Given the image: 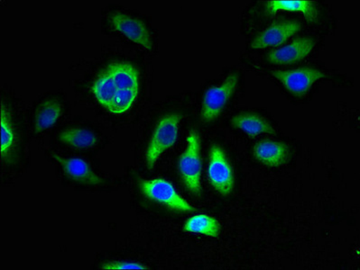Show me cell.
Masks as SVG:
<instances>
[{
	"label": "cell",
	"instance_id": "obj_1",
	"mask_svg": "<svg viewBox=\"0 0 360 270\" xmlns=\"http://www.w3.org/2000/svg\"><path fill=\"white\" fill-rule=\"evenodd\" d=\"M92 93L98 104L120 116L132 107L139 91V74L129 62H113L95 79Z\"/></svg>",
	"mask_w": 360,
	"mask_h": 270
},
{
	"label": "cell",
	"instance_id": "obj_2",
	"mask_svg": "<svg viewBox=\"0 0 360 270\" xmlns=\"http://www.w3.org/2000/svg\"><path fill=\"white\" fill-rule=\"evenodd\" d=\"M181 119L180 114H169L159 121L146 151V163L150 170L161 155L176 142Z\"/></svg>",
	"mask_w": 360,
	"mask_h": 270
},
{
	"label": "cell",
	"instance_id": "obj_3",
	"mask_svg": "<svg viewBox=\"0 0 360 270\" xmlns=\"http://www.w3.org/2000/svg\"><path fill=\"white\" fill-rule=\"evenodd\" d=\"M200 144L198 133L191 132L187 137L186 151L181 155L178 161L181 179L184 185L194 195H199L202 191L200 177H202V161H200Z\"/></svg>",
	"mask_w": 360,
	"mask_h": 270
},
{
	"label": "cell",
	"instance_id": "obj_4",
	"mask_svg": "<svg viewBox=\"0 0 360 270\" xmlns=\"http://www.w3.org/2000/svg\"><path fill=\"white\" fill-rule=\"evenodd\" d=\"M271 74L286 88L290 94L294 95L296 97L307 96L315 82L325 78L323 72L310 67L277 69L271 72Z\"/></svg>",
	"mask_w": 360,
	"mask_h": 270
},
{
	"label": "cell",
	"instance_id": "obj_5",
	"mask_svg": "<svg viewBox=\"0 0 360 270\" xmlns=\"http://www.w3.org/2000/svg\"><path fill=\"white\" fill-rule=\"evenodd\" d=\"M143 194L151 201L167 206L172 210L190 212L195 211L189 203L181 198L174 187L165 179L143 180L140 183Z\"/></svg>",
	"mask_w": 360,
	"mask_h": 270
},
{
	"label": "cell",
	"instance_id": "obj_6",
	"mask_svg": "<svg viewBox=\"0 0 360 270\" xmlns=\"http://www.w3.org/2000/svg\"><path fill=\"white\" fill-rule=\"evenodd\" d=\"M210 185L221 196L231 195L234 189V171L224 151L219 146L210 149L208 165Z\"/></svg>",
	"mask_w": 360,
	"mask_h": 270
},
{
	"label": "cell",
	"instance_id": "obj_7",
	"mask_svg": "<svg viewBox=\"0 0 360 270\" xmlns=\"http://www.w3.org/2000/svg\"><path fill=\"white\" fill-rule=\"evenodd\" d=\"M238 84V76L232 73L221 85L210 88L203 97L202 119L206 123L218 119L226 104L233 96Z\"/></svg>",
	"mask_w": 360,
	"mask_h": 270
},
{
	"label": "cell",
	"instance_id": "obj_8",
	"mask_svg": "<svg viewBox=\"0 0 360 270\" xmlns=\"http://www.w3.org/2000/svg\"><path fill=\"white\" fill-rule=\"evenodd\" d=\"M301 29L300 22L292 20V19L274 22L269 27L257 34L251 43V48L258 50L282 46Z\"/></svg>",
	"mask_w": 360,
	"mask_h": 270
},
{
	"label": "cell",
	"instance_id": "obj_9",
	"mask_svg": "<svg viewBox=\"0 0 360 270\" xmlns=\"http://www.w3.org/2000/svg\"><path fill=\"white\" fill-rule=\"evenodd\" d=\"M110 21L114 29L127 39L138 43L144 49L153 50L151 34L144 22L121 12L113 13L110 15Z\"/></svg>",
	"mask_w": 360,
	"mask_h": 270
},
{
	"label": "cell",
	"instance_id": "obj_10",
	"mask_svg": "<svg viewBox=\"0 0 360 270\" xmlns=\"http://www.w3.org/2000/svg\"><path fill=\"white\" fill-rule=\"evenodd\" d=\"M314 46V39L308 37H299L288 46L271 50L269 54H266V60L275 65H295V63L307 58Z\"/></svg>",
	"mask_w": 360,
	"mask_h": 270
},
{
	"label": "cell",
	"instance_id": "obj_11",
	"mask_svg": "<svg viewBox=\"0 0 360 270\" xmlns=\"http://www.w3.org/2000/svg\"><path fill=\"white\" fill-rule=\"evenodd\" d=\"M255 158L264 166L278 168L288 162L290 152L288 144L273 140H263L254 146Z\"/></svg>",
	"mask_w": 360,
	"mask_h": 270
},
{
	"label": "cell",
	"instance_id": "obj_12",
	"mask_svg": "<svg viewBox=\"0 0 360 270\" xmlns=\"http://www.w3.org/2000/svg\"><path fill=\"white\" fill-rule=\"evenodd\" d=\"M264 12L269 17H273L279 12L297 13L311 24L316 23L319 17L316 5L309 0H272L266 3Z\"/></svg>",
	"mask_w": 360,
	"mask_h": 270
},
{
	"label": "cell",
	"instance_id": "obj_13",
	"mask_svg": "<svg viewBox=\"0 0 360 270\" xmlns=\"http://www.w3.org/2000/svg\"><path fill=\"white\" fill-rule=\"evenodd\" d=\"M69 179L89 186H98L103 183L101 177L91 170L90 165L82 158H63L53 155Z\"/></svg>",
	"mask_w": 360,
	"mask_h": 270
},
{
	"label": "cell",
	"instance_id": "obj_14",
	"mask_svg": "<svg viewBox=\"0 0 360 270\" xmlns=\"http://www.w3.org/2000/svg\"><path fill=\"white\" fill-rule=\"evenodd\" d=\"M231 126L236 129L241 130L250 137L267 133L274 135L276 130L264 117L253 113H241L231 119Z\"/></svg>",
	"mask_w": 360,
	"mask_h": 270
},
{
	"label": "cell",
	"instance_id": "obj_15",
	"mask_svg": "<svg viewBox=\"0 0 360 270\" xmlns=\"http://www.w3.org/2000/svg\"><path fill=\"white\" fill-rule=\"evenodd\" d=\"M63 111V104L58 100H44L38 107L34 116V133H42L56 125L62 116Z\"/></svg>",
	"mask_w": 360,
	"mask_h": 270
},
{
	"label": "cell",
	"instance_id": "obj_16",
	"mask_svg": "<svg viewBox=\"0 0 360 270\" xmlns=\"http://www.w3.org/2000/svg\"><path fill=\"white\" fill-rule=\"evenodd\" d=\"M221 224L217 219L205 214L192 216L184 224V230L186 233L205 235L217 238L221 234Z\"/></svg>",
	"mask_w": 360,
	"mask_h": 270
},
{
	"label": "cell",
	"instance_id": "obj_17",
	"mask_svg": "<svg viewBox=\"0 0 360 270\" xmlns=\"http://www.w3.org/2000/svg\"><path fill=\"white\" fill-rule=\"evenodd\" d=\"M59 140L62 144L75 149H91L98 142L95 133L82 127H70L60 133Z\"/></svg>",
	"mask_w": 360,
	"mask_h": 270
},
{
	"label": "cell",
	"instance_id": "obj_18",
	"mask_svg": "<svg viewBox=\"0 0 360 270\" xmlns=\"http://www.w3.org/2000/svg\"><path fill=\"white\" fill-rule=\"evenodd\" d=\"M15 144V133L13 128L11 114L6 109L4 104L1 107V156L2 160L8 156Z\"/></svg>",
	"mask_w": 360,
	"mask_h": 270
},
{
	"label": "cell",
	"instance_id": "obj_19",
	"mask_svg": "<svg viewBox=\"0 0 360 270\" xmlns=\"http://www.w3.org/2000/svg\"><path fill=\"white\" fill-rule=\"evenodd\" d=\"M101 269L104 270H144L149 269L148 266L143 265L141 263L138 262H112L106 263Z\"/></svg>",
	"mask_w": 360,
	"mask_h": 270
}]
</instances>
